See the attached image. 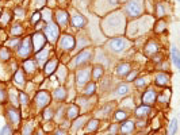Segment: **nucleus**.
<instances>
[{
    "instance_id": "obj_1",
    "label": "nucleus",
    "mask_w": 180,
    "mask_h": 135,
    "mask_svg": "<svg viewBox=\"0 0 180 135\" xmlns=\"http://www.w3.org/2000/svg\"><path fill=\"white\" fill-rule=\"evenodd\" d=\"M126 11L130 16H138L142 12V3L140 0H131L126 4Z\"/></svg>"
},
{
    "instance_id": "obj_2",
    "label": "nucleus",
    "mask_w": 180,
    "mask_h": 135,
    "mask_svg": "<svg viewBox=\"0 0 180 135\" xmlns=\"http://www.w3.org/2000/svg\"><path fill=\"white\" fill-rule=\"evenodd\" d=\"M108 48H110V50H112V52L119 53V52H122V50H125L126 48H127V41H126L125 38H114V39L110 41Z\"/></svg>"
},
{
    "instance_id": "obj_3",
    "label": "nucleus",
    "mask_w": 180,
    "mask_h": 135,
    "mask_svg": "<svg viewBox=\"0 0 180 135\" xmlns=\"http://www.w3.org/2000/svg\"><path fill=\"white\" fill-rule=\"evenodd\" d=\"M45 37L50 42H56L58 38V27L54 23H49L45 26Z\"/></svg>"
},
{
    "instance_id": "obj_4",
    "label": "nucleus",
    "mask_w": 180,
    "mask_h": 135,
    "mask_svg": "<svg viewBox=\"0 0 180 135\" xmlns=\"http://www.w3.org/2000/svg\"><path fill=\"white\" fill-rule=\"evenodd\" d=\"M31 50H33V42H31L30 38H26L23 41V43H22L20 46H19L18 49V54L20 55V57H27L28 54L31 53Z\"/></svg>"
},
{
    "instance_id": "obj_5",
    "label": "nucleus",
    "mask_w": 180,
    "mask_h": 135,
    "mask_svg": "<svg viewBox=\"0 0 180 135\" xmlns=\"http://www.w3.org/2000/svg\"><path fill=\"white\" fill-rule=\"evenodd\" d=\"M60 46H61L64 50H71L76 46L75 38L72 35H62L61 39H60Z\"/></svg>"
},
{
    "instance_id": "obj_6",
    "label": "nucleus",
    "mask_w": 180,
    "mask_h": 135,
    "mask_svg": "<svg viewBox=\"0 0 180 135\" xmlns=\"http://www.w3.org/2000/svg\"><path fill=\"white\" fill-rule=\"evenodd\" d=\"M91 55H92V52H91V50H83V52H81L77 57H76L75 65H76V66H80V65L85 64V62L91 58Z\"/></svg>"
},
{
    "instance_id": "obj_7",
    "label": "nucleus",
    "mask_w": 180,
    "mask_h": 135,
    "mask_svg": "<svg viewBox=\"0 0 180 135\" xmlns=\"http://www.w3.org/2000/svg\"><path fill=\"white\" fill-rule=\"evenodd\" d=\"M91 76V72L90 69H83V70H79L77 73V84L79 85H84L90 81V77Z\"/></svg>"
},
{
    "instance_id": "obj_8",
    "label": "nucleus",
    "mask_w": 180,
    "mask_h": 135,
    "mask_svg": "<svg viewBox=\"0 0 180 135\" xmlns=\"http://www.w3.org/2000/svg\"><path fill=\"white\" fill-rule=\"evenodd\" d=\"M31 42H33V49H35V50H39V49H42L43 46H45V37H43L42 34L37 33L33 37V39H31Z\"/></svg>"
},
{
    "instance_id": "obj_9",
    "label": "nucleus",
    "mask_w": 180,
    "mask_h": 135,
    "mask_svg": "<svg viewBox=\"0 0 180 135\" xmlns=\"http://www.w3.org/2000/svg\"><path fill=\"white\" fill-rule=\"evenodd\" d=\"M35 101H37V105L42 108V107H45V105L47 104V103L50 101V96L47 95L46 92H43V91H42V92H39V93L37 95Z\"/></svg>"
},
{
    "instance_id": "obj_10",
    "label": "nucleus",
    "mask_w": 180,
    "mask_h": 135,
    "mask_svg": "<svg viewBox=\"0 0 180 135\" xmlns=\"http://www.w3.org/2000/svg\"><path fill=\"white\" fill-rule=\"evenodd\" d=\"M142 101H144L145 105H150L153 104L154 101H156V92L154 91H146V92L144 93V96H142Z\"/></svg>"
},
{
    "instance_id": "obj_11",
    "label": "nucleus",
    "mask_w": 180,
    "mask_h": 135,
    "mask_svg": "<svg viewBox=\"0 0 180 135\" xmlns=\"http://www.w3.org/2000/svg\"><path fill=\"white\" fill-rule=\"evenodd\" d=\"M7 115H8L9 120H11L12 123L18 124L19 122H20V115H19L18 109H15V108H9L8 111H7Z\"/></svg>"
},
{
    "instance_id": "obj_12",
    "label": "nucleus",
    "mask_w": 180,
    "mask_h": 135,
    "mask_svg": "<svg viewBox=\"0 0 180 135\" xmlns=\"http://www.w3.org/2000/svg\"><path fill=\"white\" fill-rule=\"evenodd\" d=\"M56 19H57V23L61 24V26H65L68 23V14L65 11H58L56 14Z\"/></svg>"
},
{
    "instance_id": "obj_13",
    "label": "nucleus",
    "mask_w": 180,
    "mask_h": 135,
    "mask_svg": "<svg viewBox=\"0 0 180 135\" xmlns=\"http://www.w3.org/2000/svg\"><path fill=\"white\" fill-rule=\"evenodd\" d=\"M133 130H134V123H133L131 120H127V122H125L122 126H121V133L123 134H131L133 133Z\"/></svg>"
},
{
    "instance_id": "obj_14",
    "label": "nucleus",
    "mask_w": 180,
    "mask_h": 135,
    "mask_svg": "<svg viewBox=\"0 0 180 135\" xmlns=\"http://www.w3.org/2000/svg\"><path fill=\"white\" fill-rule=\"evenodd\" d=\"M129 72H130V65L126 64V62L119 64L118 68H116V74H119V76H126Z\"/></svg>"
},
{
    "instance_id": "obj_15",
    "label": "nucleus",
    "mask_w": 180,
    "mask_h": 135,
    "mask_svg": "<svg viewBox=\"0 0 180 135\" xmlns=\"http://www.w3.org/2000/svg\"><path fill=\"white\" fill-rule=\"evenodd\" d=\"M47 55H49V52H47L46 49H42L41 52L37 53V62H38L39 65H42L43 62H45L46 59H47Z\"/></svg>"
},
{
    "instance_id": "obj_16",
    "label": "nucleus",
    "mask_w": 180,
    "mask_h": 135,
    "mask_svg": "<svg viewBox=\"0 0 180 135\" xmlns=\"http://www.w3.org/2000/svg\"><path fill=\"white\" fill-rule=\"evenodd\" d=\"M156 52H159V45L156 42H153V41H150L146 45V48H145V53L146 54H154Z\"/></svg>"
},
{
    "instance_id": "obj_17",
    "label": "nucleus",
    "mask_w": 180,
    "mask_h": 135,
    "mask_svg": "<svg viewBox=\"0 0 180 135\" xmlns=\"http://www.w3.org/2000/svg\"><path fill=\"white\" fill-rule=\"evenodd\" d=\"M168 74H165V73H159L156 76V84L157 85H160V87H163V85H165L167 83H168Z\"/></svg>"
},
{
    "instance_id": "obj_18",
    "label": "nucleus",
    "mask_w": 180,
    "mask_h": 135,
    "mask_svg": "<svg viewBox=\"0 0 180 135\" xmlns=\"http://www.w3.org/2000/svg\"><path fill=\"white\" fill-rule=\"evenodd\" d=\"M150 108L149 105H142V107H138L137 109H135V115L138 116V118H142V116H146L148 114H149Z\"/></svg>"
},
{
    "instance_id": "obj_19",
    "label": "nucleus",
    "mask_w": 180,
    "mask_h": 135,
    "mask_svg": "<svg viewBox=\"0 0 180 135\" xmlns=\"http://www.w3.org/2000/svg\"><path fill=\"white\" fill-rule=\"evenodd\" d=\"M72 24H73L75 27H83V26H85V19L83 16L76 15V16L72 18Z\"/></svg>"
},
{
    "instance_id": "obj_20",
    "label": "nucleus",
    "mask_w": 180,
    "mask_h": 135,
    "mask_svg": "<svg viewBox=\"0 0 180 135\" xmlns=\"http://www.w3.org/2000/svg\"><path fill=\"white\" fill-rule=\"evenodd\" d=\"M172 62H173V65H175L176 68H179L180 66V57H179V52H178V49L173 46L172 48Z\"/></svg>"
},
{
    "instance_id": "obj_21",
    "label": "nucleus",
    "mask_w": 180,
    "mask_h": 135,
    "mask_svg": "<svg viewBox=\"0 0 180 135\" xmlns=\"http://www.w3.org/2000/svg\"><path fill=\"white\" fill-rule=\"evenodd\" d=\"M56 68H57V61L56 59H52L50 62H47V65L45 68V73L46 74H52L53 72L56 70Z\"/></svg>"
},
{
    "instance_id": "obj_22",
    "label": "nucleus",
    "mask_w": 180,
    "mask_h": 135,
    "mask_svg": "<svg viewBox=\"0 0 180 135\" xmlns=\"http://www.w3.org/2000/svg\"><path fill=\"white\" fill-rule=\"evenodd\" d=\"M66 97V92L64 88H57L54 91V99L56 100H64Z\"/></svg>"
},
{
    "instance_id": "obj_23",
    "label": "nucleus",
    "mask_w": 180,
    "mask_h": 135,
    "mask_svg": "<svg viewBox=\"0 0 180 135\" xmlns=\"http://www.w3.org/2000/svg\"><path fill=\"white\" fill-rule=\"evenodd\" d=\"M77 115H79V108L76 105H71L68 108V118L69 119H75V118H77Z\"/></svg>"
},
{
    "instance_id": "obj_24",
    "label": "nucleus",
    "mask_w": 180,
    "mask_h": 135,
    "mask_svg": "<svg viewBox=\"0 0 180 135\" xmlns=\"http://www.w3.org/2000/svg\"><path fill=\"white\" fill-rule=\"evenodd\" d=\"M115 93L118 96H122V95H126V93H129V85H126V84H122V85H119L116 88Z\"/></svg>"
},
{
    "instance_id": "obj_25",
    "label": "nucleus",
    "mask_w": 180,
    "mask_h": 135,
    "mask_svg": "<svg viewBox=\"0 0 180 135\" xmlns=\"http://www.w3.org/2000/svg\"><path fill=\"white\" fill-rule=\"evenodd\" d=\"M176 130H178V119H172V122H171V124H169L168 134L169 135H175L176 134Z\"/></svg>"
},
{
    "instance_id": "obj_26",
    "label": "nucleus",
    "mask_w": 180,
    "mask_h": 135,
    "mask_svg": "<svg viewBox=\"0 0 180 135\" xmlns=\"http://www.w3.org/2000/svg\"><path fill=\"white\" fill-rule=\"evenodd\" d=\"M102 74H103V68H100V66H95L94 68V70H92L94 80H97V78H100V77H102Z\"/></svg>"
},
{
    "instance_id": "obj_27",
    "label": "nucleus",
    "mask_w": 180,
    "mask_h": 135,
    "mask_svg": "<svg viewBox=\"0 0 180 135\" xmlns=\"http://www.w3.org/2000/svg\"><path fill=\"white\" fill-rule=\"evenodd\" d=\"M95 91H96V85H95V83H90L87 87H85V95H94Z\"/></svg>"
},
{
    "instance_id": "obj_28",
    "label": "nucleus",
    "mask_w": 180,
    "mask_h": 135,
    "mask_svg": "<svg viewBox=\"0 0 180 135\" xmlns=\"http://www.w3.org/2000/svg\"><path fill=\"white\" fill-rule=\"evenodd\" d=\"M15 83L18 84V85H23L24 80H23V73H22L20 70H18L17 73H15Z\"/></svg>"
},
{
    "instance_id": "obj_29",
    "label": "nucleus",
    "mask_w": 180,
    "mask_h": 135,
    "mask_svg": "<svg viewBox=\"0 0 180 135\" xmlns=\"http://www.w3.org/2000/svg\"><path fill=\"white\" fill-rule=\"evenodd\" d=\"M97 127H99V122H97L96 119H92V120L90 122V124H88V131L92 133V131L97 130Z\"/></svg>"
},
{
    "instance_id": "obj_30",
    "label": "nucleus",
    "mask_w": 180,
    "mask_h": 135,
    "mask_svg": "<svg viewBox=\"0 0 180 135\" xmlns=\"http://www.w3.org/2000/svg\"><path fill=\"white\" fill-rule=\"evenodd\" d=\"M84 120H85V118H79L75 122V124H73V127H72V131H76V130H79V128L81 127V126L84 124Z\"/></svg>"
},
{
    "instance_id": "obj_31",
    "label": "nucleus",
    "mask_w": 180,
    "mask_h": 135,
    "mask_svg": "<svg viewBox=\"0 0 180 135\" xmlns=\"http://www.w3.org/2000/svg\"><path fill=\"white\" fill-rule=\"evenodd\" d=\"M0 135H12V130L9 126H4V127L2 128V131H0Z\"/></svg>"
},
{
    "instance_id": "obj_32",
    "label": "nucleus",
    "mask_w": 180,
    "mask_h": 135,
    "mask_svg": "<svg viewBox=\"0 0 180 135\" xmlns=\"http://www.w3.org/2000/svg\"><path fill=\"white\" fill-rule=\"evenodd\" d=\"M43 118H45L46 120L52 119V118H53V109H52V108H47V109H45V112H43Z\"/></svg>"
},
{
    "instance_id": "obj_33",
    "label": "nucleus",
    "mask_w": 180,
    "mask_h": 135,
    "mask_svg": "<svg viewBox=\"0 0 180 135\" xmlns=\"http://www.w3.org/2000/svg\"><path fill=\"white\" fill-rule=\"evenodd\" d=\"M24 68H26V70L27 72H34V62L33 61H27V62H24Z\"/></svg>"
},
{
    "instance_id": "obj_34",
    "label": "nucleus",
    "mask_w": 180,
    "mask_h": 135,
    "mask_svg": "<svg viewBox=\"0 0 180 135\" xmlns=\"http://www.w3.org/2000/svg\"><path fill=\"white\" fill-rule=\"evenodd\" d=\"M0 58L4 59V61L9 58V53L7 52V49H2V50H0Z\"/></svg>"
},
{
    "instance_id": "obj_35",
    "label": "nucleus",
    "mask_w": 180,
    "mask_h": 135,
    "mask_svg": "<svg viewBox=\"0 0 180 135\" xmlns=\"http://www.w3.org/2000/svg\"><path fill=\"white\" fill-rule=\"evenodd\" d=\"M146 78L145 77H141V78H137V80H135V85L137 87H144L145 84H146Z\"/></svg>"
},
{
    "instance_id": "obj_36",
    "label": "nucleus",
    "mask_w": 180,
    "mask_h": 135,
    "mask_svg": "<svg viewBox=\"0 0 180 135\" xmlns=\"http://www.w3.org/2000/svg\"><path fill=\"white\" fill-rule=\"evenodd\" d=\"M22 31H23V29H22L20 26H15L14 29L11 30V34L12 35H19V34H22Z\"/></svg>"
},
{
    "instance_id": "obj_37",
    "label": "nucleus",
    "mask_w": 180,
    "mask_h": 135,
    "mask_svg": "<svg viewBox=\"0 0 180 135\" xmlns=\"http://www.w3.org/2000/svg\"><path fill=\"white\" fill-rule=\"evenodd\" d=\"M164 14H165V11H164V7H163V4H157V16H164Z\"/></svg>"
},
{
    "instance_id": "obj_38",
    "label": "nucleus",
    "mask_w": 180,
    "mask_h": 135,
    "mask_svg": "<svg viewBox=\"0 0 180 135\" xmlns=\"http://www.w3.org/2000/svg\"><path fill=\"white\" fill-rule=\"evenodd\" d=\"M31 131H33V126H24V128H23V135H31Z\"/></svg>"
},
{
    "instance_id": "obj_39",
    "label": "nucleus",
    "mask_w": 180,
    "mask_h": 135,
    "mask_svg": "<svg viewBox=\"0 0 180 135\" xmlns=\"http://www.w3.org/2000/svg\"><path fill=\"white\" fill-rule=\"evenodd\" d=\"M7 45L9 46V48H17V46L20 45V41H19V39H14V41H11V42H8Z\"/></svg>"
},
{
    "instance_id": "obj_40",
    "label": "nucleus",
    "mask_w": 180,
    "mask_h": 135,
    "mask_svg": "<svg viewBox=\"0 0 180 135\" xmlns=\"http://www.w3.org/2000/svg\"><path fill=\"white\" fill-rule=\"evenodd\" d=\"M115 118L118 119V120H123V119H126V114L125 112H122V111H119V112H116Z\"/></svg>"
},
{
    "instance_id": "obj_41",
    "label": "nucleus",
    "mask_w": 180,
    "mask_h": 135,
    "mask_svg": "<svg viewBox=\"0 0 180 135\" xmlns=\"http://www.w3.org/2000/svg\"><path fill=\"white\" fill-rule=\"evenodd\" d=\"M19 96H20V103H22V104H27V101H28V100H27V96L26 95H24V93H19Z\"/></svg>"
},
{
    "instance_id": "obj_42",
    "label": "nucleus",
    "mask_w": 180,
    "mask_h": 135,
    "mask_svg": "<svg viewBox=\"0 0 180 135\" xmlns=\"http://www.w3.org/2000/svg\"><path fill=\"white\" fill-rule=\"evenodd\" d=\"M135 77H137V72H131V73L126 77V80H127V81H133Z\"/></svg>"
},
{
    "instance_id": "obj_43",
    "label": "nucleus",
    "mask_w": 180,
    "mask_h": 135,
    "mask_svg": "<svg viewBox=\"0 0 180 135\" xmlns=\"http://www.w3.org/2000/svg\"><path fill=\"white\" fill-rule=\"evenodd\" d=\"M8 20H9V14L8 12H4V15H3V18H2V23L4 24V23H7Z\"/></svg>"
},
{
    "instance_id": "obj_44",
    "label": "nucleus",
    "mask_w": 180,
    "mask_h": 135,
    "mask_svg": "<svg viewBox=\"0 0 180 135\" xmlns=\"http://www.w3.org/2000/svg\"><path fill=\"white\" fill-rule=\"evenodd\" d=\"M116 131H118V126H116V124H112L111 127H110V133H111V134H115Z\"/></svg>"
},
{
    "instance_id": "obj_45",
    "label": "nucleus",
    "mask_w": 180,
    "mask_h": 135,
    "mask_svg": "<svg viewBox=\"0 0 180 135\" xmlns=\"http://www.w3.org/2000/svg\"><path fill=\"white\" fill-rule=\"evenodd\" d=\"M11 99H12V103H14L15 105H18V100H17V97H15V92H11Z\"/></svg>"
},
{
    "instance_id": "obj_46",
    "label": "nucleus",
    "mask_w": 180,
    "mask_h": 135,
    "mask_svg": "<svg viewBox=\"0 0 180 135\" xmlns=\"http://www.w3.org/2000/svg\"><path fill=\"white\" fill-rule=\"evenodd\" d=\"M160 26H157V29H156V31H161V30H163L164 29V27H165V23H164V22H160Z\"/></svg>"
},
{
    "instance_id": "obj_47",
    "label": "nucleus",
    "mask_w": 180,
    "mask_h": 135,
    "mask_svg": "<svg viewBox=\"0 0 180 135\" xmlns=\"http://www.w3.org/2000/svg\"><path fill=\"white\" fill-rule=\"evenodd\" d=\"M38 19H41V14H39V12H37V14L33 16V22H34V23H35V22H37Z\"/></svg>"
},
{
    "instance_id": "obj_48",
    "label": "nucleus",
    "mask_w": 180,
    "mask_h": 135,
    "mask_svg": "<svg viewBox=\"0 0 180 135\" xmlns=\"http://www.w3.org/2000/svg\"><path fill=\"white\" fill-rule=\"evenodd\" d=\"M4 99H6V93H4V91L0 89V101H3Z\"/></svg>"
},
{
    "instance_id": "obj_49",
    "label": "nucleus",
    "mask_w": 180,
    "mask_h": 135,
    "mask_svg": "<svg viewBox=\"0 0 180 135\" xmlns=\"http://www.w3.org/2000/svg\"><path fill=\"white\" fill-rule=\"evenodd\" d=\"M56 135H65V131H62V130H58L57 131V134Z\"/></svg>"
},
{
    "instance_id": "obj_50",
    "label": "nucleus",
    "mask_w": 180,
    "mask_h": 135,
    "mask_svg": "<svg viewBox=\"0 0 180 135\" xmlns=\"http://www.w3.org/2000/svg\"><path fill=\"white\" fill-rule=\"evenodd\" d=\"M108 2H110V4H118V0H108Z\"/></svg>"
},
{
    "instance_id": "obj_51",
    "label": "nucleus",
    "mask_w": 180,
    "mask_h": 135,
    "mask_svg": "<svg viewBox=\"0 0 180 135\" xmlns=\"http://www.w3.org/2000/svg\"><path fill=\"white\" fill-rule=\"evenodd\" d=\"M38 135H42V134H38Z\"/></svg>"
}]
</instances>
